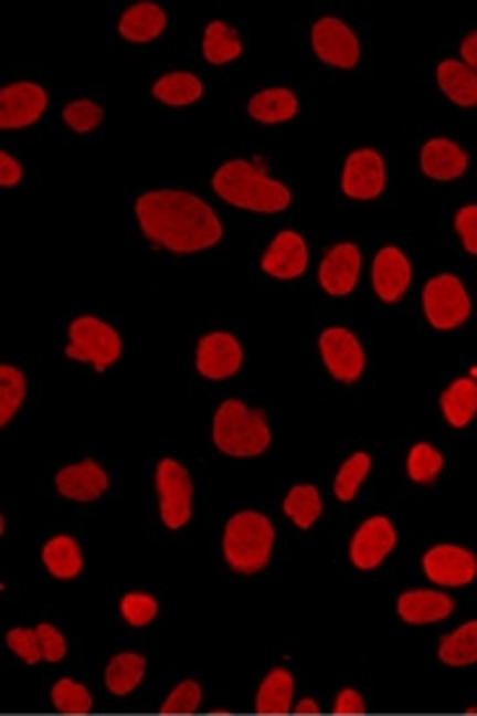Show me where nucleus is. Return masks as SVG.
<instances>
[{"mask_svg": "<svg viewBox=\"0 0 477 716\" xmlns=\"http://www.w3.org/2000/svg\"><path fill=\"white\" fill-rule=\"evenodd\" d=\"M141 230L151 243L176 253H197L220 243L222 224L197 196L183 191H157L136 203Z\"/></svg>", "mask_w": 477, "mask_h": 716, "instance_id": "obj_1", "label": "nucleus"}, {"mask_svg": "<svg viewBox=\"0 0 477 716\" xmlns=\"http://www.w3.org/2000/svg\"><path fill=\"white\" fill-rule=\"evenodd\" d=\"M214 191L233 207L262 211V214H274L290 207V191L277 180L266 178L256 167L243 162H227L214 175Z\"/></svg>", "mask_w": 477, "mask_h": 716, "instance_id": "obj_2", "label": "nucleus"}, {"mask_svg": "<svg viewBox=\"0 0 477 716\" xmlns=\"http://www.w3.org/2000/svg\"><path fill=\"white\" fill-rule=\"evenodd\" d=\"M214 443L230 456L264 454L272 443V433L262 409H248L235 399L225 401L216 409Z\"/></svg>", "mask_w": 477, "mask_h": 716, "instance_id": "obj_3", "label": "nucleus"}, {"mask_svg": "<svg viewBox=\"0 0 477 716\" xmlns=\"http://www.w3.org/2000/svg\"><path fill=\"white\" fill-rule=\"evenodd\" d=\"M274 526L262 514H237L225 529V558L235 571L256 573L269 562Z\"/></svg>", "mask_w": 477, "mask_h": 716, "instance_id": "obj_4", "label": "nucleus"}, {"mask_svg": "<svg viewBox=\"0 0 477 716\" xmlns=\"http://www.w3.org/2000/svg\"><path fill=\"white\" fill-rule=\"evenodd\" d=\"M71 360L94 362V368L105 370L120 357V336L103 320L84 316L71 324V345L66 349Z\"/></svg>", "mask_w": 477, "mask_h": 716, "instance_id": "obj_5", "label": "nucleus"}, {"mask_svg": "<svg viewBox=\"0 0 477 716\" xmlns=\"http://www.w3.org/2000/svg\"><path fill=\"white\" fill-rule=\"evenodd\" d=\"M425 316L436 328H457L469 316V297L457 276L444 274L425 284Z\"/></svg>", "mask_w": 477, "mask_h": 716, "instance_id": "obj_6", "label": "nucleus"}, {"mask_svg": "<svg viewBox=\"0 0 477 716\" xmlns=\"http://www.w3.org/2000/svg\"><path fill=\"white\" fill-rule=\"evenodd\" d=\"M157 489H159V510L168 529H180L191 518L193 487L188 472L172 459H165L157 466Z\"/></svg>", "mask_w": 477, "mask_h": 716, "instance_id": "obj_7", "label": "nucleus"}, {"mask_svg": "<svg viewBox=\"0 0 477 716\" xmlns=\"http://www.w3.org/2000/svg\"><path fill=\"white\" fill-rule=\"evenodd\" d=\"M321 355L337 381L356 383L360 372H363V347H360V341L347 328H327L321 334Z\"/></svg>", "mask_w": 477, "mask_h": 716, "instance_id": "obj_8", "label": "nucleus"}, {"mask_svg": "<svg viewBox=\"0 0 477 716\" xmlns=\"http://www.w3.org/2000/svg\"><path fill=\"white\" fill-rule=\"evenodd\" d=\"M47 94L38 84H13L0 92V128H26L42 118Z\"/></svg>", "mask_w": 477, "mask_h": 716, "instance_id": "obj_9", "label": "nucleus"}, {"mask_svg": "<svg viewBox=\"0 0 477 716\" xmlns=\"http://www.w3.org/2000/svg\"><path fill=\"white\" fill-rule=\"evenodd\" d=\"M423 566L428 579L441 583V587H465L477 573L475 555L454 545L433 547L423 558Z\"/></svg>", "mask_w": 477, "mask_h": 716, "instance_id": "obj_10", "label": "nucleus"}, {"mask_svg": "<svg viewBox=\"0 0 477 716\" xmlns=\"http://www.w3.org/2000/svg\"><path fill=\"white\" fill-rule=\"evenodd\" d=\"M394 545H396V531L392 522L384 516L368 518V522L358 529V535L352 537L350 558L360 571H373V568L394 550Z\"/></svg>", "mask_w": 477, "mask_h": 716, "instance_id": "obj_11", "label": "nucleus"}, {"mask_svg": "<svg viewBox=\"0 0 477 716\" xmlns=\"http://www.w3.org/2000/svg\"><path fill=\"white\" fill-rule=\"evenodd\" d=\"M314 50L324 63L337 69H356L360 57L356 34L337 19H321L314 27Z\"/></svg>", "mask_w": 477, "mask_h": 716, "instance_id": "obj_12", "label": "nucleus"}, {"mask_svg": "<svg viewBox=\"0 0 477 716\" xmlns=\"http://www.w3.org/2000/svg\"><path fill=\"white\" fill-rule=\"evenodd\" d=\"M384 159L375 155L373 149H360L347 159L342 188L350 199H375V196H381V191H384Z\"/></svg>", "mask_w": 477, "mask_h": 716, "instance_id": "obj_13", "label": "nucleus"}, {"mask_svg": "<svg viewBox=\"0 0 477 716\" xmlns=\"http://www.w3.org/2000/svg\"><path fill=\"white\" fill-rule=\"evenodd\" d=\"M241 362H243V349L235 341V336L209 334L199 341L197 365L204 378L222 381V378L235 376L237 368H241Z\"/></svg>", "mask_w": 477, "mask_h": 716, "instance_id": "obj_14", "label": "nucleus"}, {"mask_svg": "<svg viewBox=\"0 0 477 716\" xmlns=\"http://www.w3.org/2000/svg\"><path fill=\"white\" fill-rule=\"evenodd\" d=\"M308 266V248L298 232H282L266 251L262 268L274 280H298Z\"/></svg>", "mask_w": 477, "mask_h": 716, "instance_id": "obj_15", "label": "nucleus"}, {"mask_svg": "<svg viewBox=\"0 0 477 716\" xmlns=\"http://www.w3.org/2000/svg\"><path fill=\"white\" fill-rule=\"evenodd\" d=\"M360 276V251L352 243H342L331 248L327 259L321 263V272H318V280H321V287L329 292V295H350L356 289Z\"/></svg>", "mask_w": 477, "mask_h": 716, "instance_id": "obj_16", "label": "nucleus"}, {"mask_svg": "<svg viewBox=\"0 0 477 716\" xmlns=\"http://www.w3.org/2000/svg\"><path fill=\"white\" fill-rule=\"evenodd\" d=\"M412 268L410 261L404 259L402 251L396 248H384L373 261V287L384 303H396L410 287Z\"/></svg>", "mask_w": 477, "mask_h": 716, "instance_id": "obj_17", "label": "nucleus"}, {"mask_svg": "<svg viewBox=\"0 0 477 716\" xmlns=\"http://www.w3.org/2000/svg\"><path fill=\"white\" fill-rule=\"evenodd\" d=\"M55 485L61 489V495H66L71 501H94L107 489V474L103 472V466L94 462H82L66 466L55 477Z\"/></svg>", "mask_w": 477, "mask_h": 716, "instance_id": "obj_18", "label": "nucleus"}, {"mask_svg": "<svg viewBox=\"0 0 477 716\" xmlns=\"http://www.w3.org/2000/svg\"><path fill=\"white\" fill-rule=\"evenodd\" d=\"M421 165L423 172L433 180H454L465 175L467 155L449 138H433L423 146Z\"/></svg>", "mask_w": 477, "mask_h": 716, "instance_id": "obj_19", "label": "nucleus"}, {"mask_svg": "<svg viewBox=\"0 0 477 716\" xmlns=\"http://www.w3.org/2000/svg\"><path fill=\"white\" fill-rule=\"evenodd\" d=\"M454 610L452 597L441 594V591H407V594L400 597V615L407 623L423 625V623H436V620L449 618Z\"/></svg>", "mask_w": 477, "mask_h": 716, "instance_id": "obj_20", "label": "nucleus"}, {"mask_svg": "<svg viewBox=\"0 0 477 716\" xmlns=\"http://www.w3.org/2000/svg\"><path fill=\"white\" fill-rule=\"evenodd\" d=\"M438 86L462 107L477 105V73L465 63L444 61L438 65Z\"/></svg>", "mask_w": 477, "mask_h": 716, "instance_id": "obj_21", "label": "nucleus"}, {"mask_svg": "<svg viewBox=\"0 0 477 716\" xmlns=\"http://www.w3.org/2000/svg\"><path fill=\"white\" fill-rule=\"evenodd\" d=\"M168 17L155 3H139L128 9L120 19V34L131 42H149L165 32Z\"/></svg>", "mask_w": 477, "mask_h": 716, "instance_id": "obj_22", "label": "nucleus"}, {"mask_svg": "<svg viewBox=\"0 0 477 716\" xmlns=\"http://www.w3.org/2000/svg\"><path fill=\"white\" fill-rule=\"evenodd\" d=\"M248 113L262 123L290 120L298 113V99L290 90H266L248 102Z\"/></svg>", "mask_w": 477, "mask_h": 716, "instance_id": "obj_23", "label": "nucleus"}, {"mask_svg": "<svg viewBox=\"0 0 477 716\" xmlns=\"http://www.w3.org/2000/svg\"><path fill=\"white\" fill-rule=\"evenodd\" d=\"M441 409L454 428H465L477 412V383L467 381V378L452 383L441 397Z\"/></svg>", "mask_w": 477, "mask_h": 716, "instance_id": "obj_24", "label": "nucleus"}, {"mask_svg": "<svg viewBox=\"0 0 477 716\" xmlns=\"http://www.w3.org/2000/svg\"><path fill=\"white\" fill-rule=\"evenodd\" d=\"M293 706V677L287 670H272L258 691V714H287Z\"/></svg>", "mask_w": 477, "mask_h": 716, "instance_id": "obj_25", "label": "nucleus"}, {"mask_svg": "<svg viewBox=\"0 0 477 716\" xmlns=\"http://www.w3.org/2000/svg\"><path fill=\"white\" fill-rule=\"evenodd\" d=\"M42 560H45L47 571L57 579H74L82 571V550L71 537L50 539L45 550H42Z\"/></svg>", "mask_w": 477, "mask_h": 716, "instance_id": "obj_26", "label": "nucleus"}, {"mask_svg": "<svg viewBox=\"0 0 477 716\" xmlns=\"http://www.w3.org/2000/svg\"><path fill=\"white\" fill-rule=\"evenodd\" d=\"M144 670H147V662L139 654H118L115 660L107 664L105 683L115 696H126L131 693L136 685L141 683Z\"/></svg>", "mask_w": 477, "mask_h": 716, "instance_id": "obj_27", "label": "nucleus"}, {"mask_svg": "<svg viewBox=\"0 0 477 716\" xmlns=\"http://www.w3.org/2000/svg\"><path fill=\"white\" fill-rule=\"evenodd\" d=\"M438 654L441 660L446 664H454V667L477 662V620L446 635V639L441 641Z\"/></svg>", "mask_w": 477, "mask_h": 716, "instance_id": "obj_28", "label": "nucleus"}, {"mask_svg": "<svg viewBox=\"0 0 477 716\" xmlns=\"http://www.w3.org/2000/svg\"><path fill=\"white\" fill-rule=\"evenodd\" d=\"M241 53H243L241 40H237V34L227 24H222V21H212V24L206 27L204 57L209 63L222 65L227 61H235V57Z\"/></svg>", "mask_w": 477, "mask_h": 716, "instance_id": "obj_29", "label": "nucleus"}, {"mask_svg": "<svg viewBox=\"0 0 477 716\" xmlns=\"http://www.w3.org/2000/svg\"><path fill=\"white\" fill-rule=\"evenodd\" d=\"M201 92H204V86L197 76H191V73H172V76H165L159 78L155 84V97L162 99L165 105H191V102H197L201 97Z\"/></svg>", "mask_w": 477, "mask_h": 716, "instance_id": "obj_30", "label": "nucleus"}, {"mask_svg": "<svg viewBox=\"0 0 477 716\" xmlns=\"http://www.w3.org/2000/svg\"><path fill=\"white\" fill-rule=\"evenodd\" d=\"M285 514L293 518L300 529H310V524L321 516V495L314 485H298L290 489L285 501Z\"/></svg>", "mask_w": 477, "mask_h": 716, "instance_id": "obj_31", "label": "nucleus"}, {"mask_svg": "<svg viewBox=\"0 0 477 716\" xmlns=\"http://www.w3.org/2000/svg\"><path fill=\"white\" fill-rule=\"evenodd\" d=\"M26 393L24 376L11 365L0 368V425H9Z\"/></svg>", "mask_w": 477, "mask_h": 716, "instance_id": "obj_32", "label": "nucleus"}, {"mask_svg": "<svg viewBox=\"0 0 477 716\" xmlns=\"http://www.w3.org/2000/svg\"><path fill=\"white\" fill-rule=\"evenodd\" d=\"M368 470H371V459L368 454H356L344 462L342 470L337 474L335 482V493L339 501H352L358 495V487L363 485V480L368 477Z\"/></svg>", "mask_w": 477, "mask_h": 716, "instance_id": "obj_33", "label": "nucleus"}, {"mask_svg": "<svg viewBox=\"0 0 477 716\" xmlns=\"http://www.w3.org/2000/svg\"><path fill=\"white\" fill-rule=\"evenodd\" d=\"M441 466H444V456H441L436 449H431L428 443L415 445V449H412L410 459H407L410 477L415 482H421V485H428V482L436 480Z\"/></svg>", "mask_w": 477, "mask_h": 716, "instance_id": "obj_34", "label": "nucleus"}, {"mask_svg": "<svg viewBox=\"0 0 477 716\" xmlns=\"http://www.w3.org/2000/svg\"><path fill=\"white\" fill-rule=\"evenodd\" d=\"M53 704L63 714H86L92 708V696L84 685L74 681H61L53 688Z\"/></svg>", "mask_w": 477, "mask_h": 716, "instance_id": "obj_35", "label": "nucleus"}, {"mask_svg": "<svg viewBox=\"0 0 477 716\" xmlns=\"http://www.w3.org/2000/svg\"><path fill=\"white\" fill-rule=\"evenodd\" d=\"M63 118H66V123L76 134H89V130L97 128L99 120H103V107H97L89 99L71 102V105L63 109Z\"/></svg>", "mask_w": 477, "mask_h": 716, "instance_id": "obj_36", "label": "nucleus"}, {"mask_svg": "<svg viewBox=\"0 0 477 716\" xmlns=\"http://www.w3.org/2000/svg\"><path fill=\"white\" fill-rule=\"evenodd\" d=\"M201 704V688L197 683H180L162 704V714H193Z\"/></svg>", "mask_w": 477, "mask_h": 716, "instance_id": "obj_37", "label": "nucleus"}, {"mask_svg": "<svg viewBox=\"0 0 477 716\" xmlns=\"http://www.w3.org/2000/svg\"><path fill=\"white\" fill-rule=\"evenodd\" d=\"M120 612L128 623L139 628V625H147V623H151V620H155L157 602L149 594H128L120 602Z\"/></svg>", "mask_w": 477, "mask_h": 716, "instance_id": "obj_38", "label": "nucleus"}, {"mask_svg": "<svg viewBox=\"0 0 477 716\" xmlns=\"http://www.w3.org/2000/svg\"><path fill=\"white\" fill-rule=\"evenodd\" d=\"M9 646L26 664H34V662L45 660V654H42V641H40L38 631H24V628H13V631L9 633Z\"/></svg>", "mask_w": 477, "mask_h": 716, "instance_id": "obj_39", "label": "nucleus"}, {"mask_svg": "<svg viewBox=\"0 0 477 716\" xmlns=\"http://www.w3.org/2000/svg\"><path fill=\"white\" fill-rule=\"evenodd\" d=\"M38 633H40L42 654H45V660L47 662H61L63 656H66V641H63V635L47 623H42L38 628Z\"/></svg>", "mask_w": 477, "mask_h": 716, "instance_id": "obj_40", "label": "nucleus"}, {"mask_svg": "<svg viewBox=\"0 0 477 716\" xmlns=\"http://www.w3.org/2000/svg\"><path fill=\"white\" fill-rule=\"evenodd\" d=\"M457 232L462 243L473 255H477V207H465L457 214Z\"/></svg>", "mask_w": 477, "mask_h": 716, "instance_id": "obj_41", "label": "nucleus"}, {"mask_svg": "<svg viewBox=\"0 0 477 716\" xmlns=\"http://www.w3.org/2000/svg\"><path fill=\"white\" fill-rule=\"evenodd\" d=\"M21 180V165L11 155H0V186L11 188Z\"/></svg>", "mask_w": 477, "mask_h": 716, "instance_id": "obj_42", "label": "nucleus"}, {"mask_svg": "<svg viewBox=\"0 0 477 716\" xmlns=\"http://www.w3.org/2000/svg\"><path fill=\"white\" fill-rule=\"evenodd\" d=\"M337 714H363L365 706H363V698L358 696L356 691H342L337 698V706H335Z\"/></svg>", "mask_w": 477, "mask_h": 716, "instance_id": "obj_43", "label": "nucleus"}, {"mask_svg": "<svg viewBox=\"0 0 477 716\" xmlns=\"http://www.w3.org/2000/svg\"><path fill=\"white\" fill-rule=\"evenodd\" d=\"M462 55H465V61L469 69L477 73V32L469 34L465 42H462Z\"/></svg>", "mask_w": 477, "mask_h": 716, "instance_id": "obj_44", "label": "nucleus"}, {"mask_svg": "<svg viewBox=\"0 0 477 716\" xmlns=\"http://www.w3.org/2000/svg\"><path fill=\"white\" fill-rule=\"evenodd\" d=\"M298 712L300 714H318V704H314V701H303V704H298Z\"/></svg>", "mask_w": 477, "mask_h": 716, "instance_id": "obj_45", "label": "nucleus"}, {"mask_svg": "<svg viewBox=\"0 0 477 716\" xmlns=\"http://www.w3.org/2000/svg\"><path fill=\"white\" fill-rule=\"evenodd\" d=\"M469 714H477V706H473V708H469Z\"/></svg>", "mask_w": 477, "mask_h": 716, "instance_id": "obj_46", "label": "nucleus"}]
</instances>
